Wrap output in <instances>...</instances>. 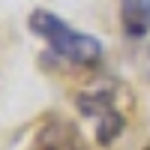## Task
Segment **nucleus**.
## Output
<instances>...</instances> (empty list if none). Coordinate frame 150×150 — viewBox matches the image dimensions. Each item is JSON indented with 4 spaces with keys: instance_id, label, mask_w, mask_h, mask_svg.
Returning <instances> with one entry per match:
<instances>
[{
    "instance_id": "f257e3e1",
    "label": "nucleus",
    "mask_w": 150,
    "mask_h": 150,
    "mask_svg": "<svg viewBox=\"0 0 150 150\" xmlns=\"http://www.w3.org/2000/svg\"><path fill=\"white\" fill-rule=\"evenodd\" d=\"M27 24H30V30L39 36V39H45V45L51 48L57 57L69 60L75 66H96L99 60H102V54H105V45L99 42L96 36L75 30L72 24H66L60 15H54V12H48V9H33Z\"/></svg>"
},
{
    "instance_id": "f03ea898",
    "label": "nucleus",
    "mask_w": 150,
    "mask_h": 150,
    "mask_svg": "<svg viewBox=\"0 0 150 150\" xmlns=\"http://www.w3.org/2000/svg\"><path fill=\"white\" fill-rule=\"evenodd\" d=\"M78 105L84 108V114H90V117L99 120V126H96V138H99V144H111V141L120 135V129H123V117L117 114V108H114V102H111L108 93L81 96Z\"/></svg>"
},
{
    "instance_id": "7ed1b4c3",
    "label": "nucleus",
    "mask_w": 150,
    "mask_h": 150,
    "mask_svg": "<svg viewBox=\"0 0 150 150\" xmlns=\"http://www.w3.org/2000/svg\"><path fill=\"white\" fill-rule=\"evenodd\" d=\"M30 150H90L87 141L81 138V132L66 120H51L45 123L36 135V141Z\"/></svg>"
},
{
    "instance_id": "20e7f679",
    "label": "nucleus",
    "mask_w": 150,
    "mask_h": 150,
    "mask_svg": "<svg viewBox=\"0 0 150 150\" xmlns=\"http://www.w3.org/2000/svg\"><path fill=\"white\" fill-rule=\"evenodd\" d=\"M120 27L129 39L150 33V0H120Z\"/></svg>"
}]
</instances>
